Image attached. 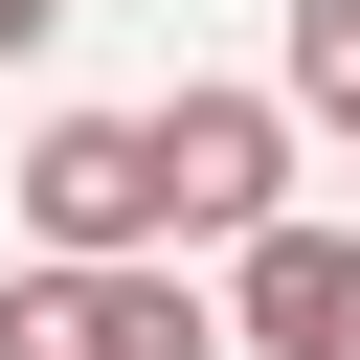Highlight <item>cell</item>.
Returning <instances> with one entry per match:
<instances>
[{"label": "cell", "instance_id": "6da1fadb", "mask_svg": "<svg viewBox=\"0 0 360 360\" xmlns=\"http://www.w3.org/2000/svg\"><path fill=\"white\" fill-rule=\"evenodd\" d=\"M135 158H158V248H248V225H292V112H270V90H158Z\"/></svg>", "mask_w": 360, "mask_h": 360}, {"label": "cell", "instance_id": "3957f363", "mask_svg": "<svg viewBox=\"0 0 360 360\" xmlns=\"http://www.w3.org/2000/svg\"><path fill=\"white\" fill-rule=\"evenodd\" d=\"M0 360H225L180 270H0Z\"/></svg>", "mask_w": 360, "mask_h": 360}, {"label": "cell", "instance_id": "5b68a950", "mask_svg": "<svg viewBox=\"0 0 360 360\" xmlns=\"http://www.w3.org/2000/svg\"><path fill=\"white\" fill-rule=\"evenodd\" d=\"M315 360H360V248H338V338H315Z\"/></svg>", "mask_w": 360, "mask_h": 360}, {"label": "cell", "instance_id": "7a4b0ae2", "mask_svg": "<svg viewBox=\"0 0 360 360\" xmlns=\"http://www.w3.org/2000/svg\"><path fill=\"white\" fill-rule=\"evenodd\" d=\"M22 270H180L135 112H45V135H22Z\"/></svg>", "mask_w": 360, "mask_h": 360}, {"label": "cell", "instance_id": "52a82bcc", "mask_svg": "<svg viewBox=\"0 0 360 360\" xmlns=\"http://www.w3.org/2000/svg\"><path fill=\"white\" fill-rule=\"evenodd\" d=\"M338 135H360V112H338Z\"/></svg>", "mask_w": 360, "mask_h": 360}, {"label": "cell", "instance_id": "8992f818", "mask_svg": "<svg viewBox=\"0 0 360 360\" xmlns=\"http://www.w3.org/2000/svg\"><path fill=\"white\" fill-rule=\"evenodd\" d=\"M45 22H68V0H0V45H45Z\"/></svg>", "mask_w": 360, "mask_h": 360}, {"label": "cell", "instance_id": "277c9868", "mask_svg": "<svg viewBox=\"0 0 360 360\" xmlns=\"http://www.w3.org/2000/svg\"><path fill=\"white\" fill-rule=\"evenodd\" d=\"M292 112H360V0H292Z\"/></svg>", "mask_w": 360, "mask_h": 360}]
</instances>
